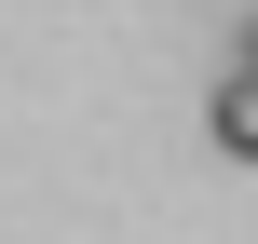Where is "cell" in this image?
I'll return each instance as SVG.
<instances>
[{
  "instance_id": "obj_1",
  "label": "cell",
  "mask_w": 258,
  "mask_h": 244,
  "mask_svg": "<svg viewBox=\"0 0 258 244\" xmlns=\"http://www.w3.org/2000/svg\"><path fill=\"white\" fill-rule=\"evenodd\" d=\"M204 122H218V149H231V163H258V82H245V68L204 95Z\"/></svg>"
},
{
  "instance_id": "obj_2",
  "label": "cell",
  "mask_w": 258,
  "mask_h": 244,
  "mask_svg": "<svg viewBox=\"0 0 258 244\" xmlns=\"http://www.w3.org/2000/svg\"><path fill=\"white\" fill-rule=\"evenodd\" d=\"M231 68H245V82H258V14H245V54H231Z\"/></svg>"
}]
</instances>
